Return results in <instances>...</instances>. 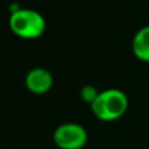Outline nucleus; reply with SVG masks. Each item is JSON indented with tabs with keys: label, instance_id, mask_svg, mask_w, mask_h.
Masks as SVG:
<instances>
[{
	"label": "nucleus",
	"instance_id": "4",
	"mask_svg": "<svg viewBox=\"0 0 149 149\" xmlns=\"http://www.w3.org/2000/svg\"><path fill=\"white\" fill-rule=\"evenodd\" d=\"M54 79L49 70L44 68H34L26 73L25 86L32 94L42 95L53 87Z\"/></svg>",
	"mask_w": 149,
	"mask_h": 149
},
{
	"label": "nucleus",
	"instance_id": "2",
	"mask_svg": "<svg viewBox=\"0 0 149 149\" xmlns=\"http://www.w3.org/2000/svg\"><path fill=\"white\" fill-rule=\"evenodd\" d=\"M9 28L12 33L20 38L33 40L44 34L46 29V21L40 12L34 9L20 8L9 16Z\"/></svg>",
	"mask_w": 149,
	"mask_h": 149
},
{
	"label": "nucleus",
	"instance_id": "3",
	"mask_svg": "<svg viewBox=\"0 0 149 149\" xmlns=\"http://www.w3.org/2000/svg\"><path fill=\"white\" fill-rule=\"evenodd\" d=\"M87 131L77 123H65L56 128L53 141L59 149H82L87 144Z\"/></svg>",
	"mask_w": 149,
	"mask_h": 149
},
{
	"label": "nucleus",
	"instance_id": "6",
	"mask_svg": "<svg viewBox=\"0 0 149 149\" xmlns=\"http://www.w3.org/2000/svg\"><path fill=\"white\" fill-rule=\"evenodd\" d=\"M98 95H99V91L96 90L94 86H90V84H88V86H84V87L81 90V98L90 104L95 100Z\"/></svg>",
	"mask_w": 149,
	"mask_h": 149
},
{
	"label": "nucleus",
	"instance_id": "5",
	"mask_svg": "<svg viewBox=\"0 0 149 149\" xmlns=\"http://www.w3.org/2000/svg\"><path fill=\"white\" fill-rule=\"evenodd\" d=\"M132 53L140 61L149 62V25L136 32L132 40Z\"/></svg>",
	"mask_w": 149,
	"mask_h": 149
},
{
	"label": "nucleus",
	"instance_id": "1",
	"mask_svg": "<svg viewBox=\"0 0 149 149\" xmlns=\"http://www.w3.org/2000/svg\"><path fill=\"white\" fill-rule=\"evenodd\" d=\"M128 96L118 88L100 91L90 108L96 119L102 121H115L120 119L128 110Z\"/></svg>",
	"mask_w": 149,
	"mask_h": 149
}]
</instances>
